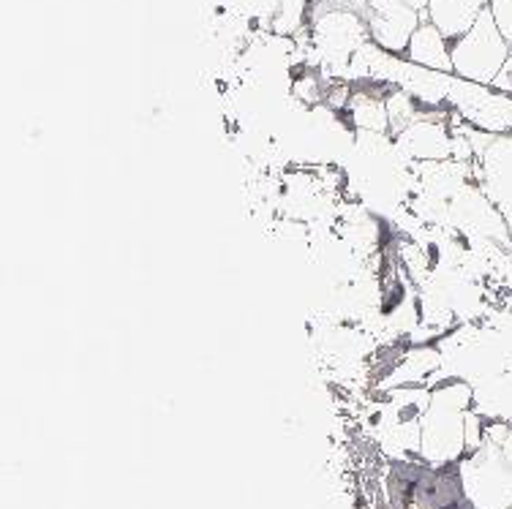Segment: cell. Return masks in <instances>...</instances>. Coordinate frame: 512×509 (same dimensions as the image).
Listing matches in <instances>:
<instances>
[{
    "label": "cell",
    "instance_id": "cell-10",
    "mask_svg": "<svg viewBox=\"0 0 512 509\" xmlns=\"http://www.w3.org/2000/svg\"><path fill=\"white\" fill-rule=\"evenodd\" d=\"M406 3H409V6H414L417 11H425V9H428V3H431V0H406Z\"/></svg>",
    "mask_w": 512,
    "mask_h": 509
},
{
    "label": "cell",
    "instance_id": "cell-7",
    "mask_svg": "<svg viewBox=\"0 0 512 509\" xmlns=\"http://www.w3.org/2000/svg\"><path fill=\"white\" fill-rule=\"evenodd\" d=\"M485 9H488V0H431L425 14L447 39L455 41L472 28Z\"/></svg>",
    "mask_w": 512,
    "mask_h": 509
},
{
    "label": "cell",
    "instance_id": "cell-6",
    "mask_svg": "<svg viewBox=\"0 0 512 509\" xmlns=\"http://www.w3.org/2000/svg\"><path fill=\"white\" fill-rule=\"evenodd\" d=\"M404 58L409 63H417L423 69L447 71L453 74V58H450V39L444 36L442 30L436 28L434 22L428 20V14L423 17V25L414 30L412 41L406 47Z\"/></svg>",
    "mask_w": 512,
    "mask_h": 509
},
{
    "label": "cell",
    "instance_id": "cell-3",
    "mask_svg": "<svg viewBox=\"0 0 512 509\" xmlns=\"http://www.w3.org/2000/svg\"><path fill=\"white\" fill-rule=\"evenodd\" d=\"M363 17L376 47L404 58L414 30L423 25L425 11H417L406 0H368Z\"/></svg>",
    "mask_w": 512,
    "mask_h": 509
},
{
    "label": "cell",
    "instance_id": "cell-5",
    "mask_svg": "<svg viewBox=\"0 0 512 509\" xmlns=\"http://www.w3.org/2000/svg\"><path fill=\"white\" fill-rule=\"evenodd\" d=\"M474 183L483 188L499 210L512 207V131L510 134H493L491 142L474 156L472 167Z\"/></svg>",
    "mask_w": 512,
    "mask_h": 509
},
{
    "label": "cell",
    "instance_id": "cell-4",
    "mask_svg": "<svg viewBox=\"0 0 512 509\" xmlns=\"http://www.w3.org/2000/svg\"><path fill=\"white\" fill-rule=\"evenodd\" d=\"M453 112H434V115H420L409 126L395 134V145L406 158L414 161H447L455 158V131L450 128Z\"/></svg>",
    "mask_w": 512,
    "mask_h": 509
},
{
    "label": "cell",
    "instance_id": "cell-9",
    "mask_svg": "<svg viewBox=\"0 0 512 509\" xmlns=\"http://www.w3.org/2000/svg\"><path fill=\"white\" fill-rule=\"evenodd\" d=\"M493 88L502 90V93H507V96H512V55L510 60L504 63V69L499 71V77L493 79Z\"/></svg>",
    "mask_w": 512,
    "mask_h": 509
},
{
    "label": "cell",
    "instance_id": "cell-11",
    "mask_svg": "<svg viewBox=\"0 0 512 509\" xmlns=\"http://www.w3.org/2000/svg\"><path fill=\"white\" fill-rule=\"evenodd\" d=\"M504 221H507V229H510V245H512V207L504 210Z\"/></svg>",
    "mask_w": 512,
    "mask_h": 509
},
{
    "label": "cell",
    "instance_id": "cell-1",
    "mask_svg": "<svg viewBox=\"0 0 512 509\" xmlns=\"http://www.w3.org/2000/svg\"><path fill=\"white\" fill-rule=\"evenodd\" d=\"M510 55L512 47L502 36V30L496 28L491 9H485L463 36L450 41L453 74L480 85H493Z\"/></svg>",
    "mask_w": 512,
    "mask_h": 509
},
{
    "label": "cell",
    "instance_id": "cell-8",
    "mask_svg": "<svg viewBox=\"0 0 512 509\" xmlns=\"http://www.w3.org/2000/svg\"><path fill=\"white\" fill-rule=\"evenodd\" d=\"M488 9H491L496 28L502 30V36L512 47V0H488Z\"/></svg>",
    "mask_w": 512,
    "mask_h": 509
},
{
    "label": "cell",
    "instance_id": "cell-2",
    "mask_svg": "<svg viewBox=\"0 0 512 509\" xmlns=\"http://www.w3.org/2000/svg\"><path fill=\"white\" fill-rule=\"evenodd\" d=\"M314 22L316 49L322 52V60L330 66H346L357 52L368 44V22L363 11L344 6V9H325L311 17Z\"/></svg>",
    "mask_w": 512,
    "mask_h": 509
}]
</instances>
